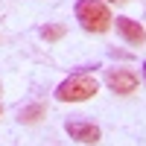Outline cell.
<instances>
[{
	"mask_svg": "<svg viewBox=\"0 0 146 146\" xmlns=\"http://www.w3.org/2000/svg\"><path fill=\"white\" fill-rule=\"evenodd\" d=\"M38 35L44 41H58V38H64V27H62V23H47V27H41Z\"/></svg>",
	"mask_w": 146,
	"mask_h": 146,
	"instance_id": "cell-7",
	"label": "cell"
},
{
	"mask_svg": "<svg viewBox=\"0 0 146 146\" xmlns=\"http://www.w3.org/2000/svg\"><path fill=\"white\" fill-rule=\"evenodd\" d=\"M105 3H131V0H105Z\"/></svg>",
	"mask_w": 146,
	"mask_h": 146,
	"instance_id": "cell-8",
	"label": "cell"
},
{
	"mask_svg": "<svg viewBox=\"0 0 146 146\" xmlns=\"http://www.w3.org/2000/svg\"><path fill=\"white\" fill-rule=\"evenodd\" d=\"M76 21L85 32H108L114 23L105 0H76Z\"/></svg>",
	"mask_w": 146,
	"mask_h": 146,
	"instance_id": "cell-1",
	"label": "cell"
},
{
	"mask_svg": "<svg viewBox=\"0 0 146 146\" xmlns=\"http://www.w3.org/2000/svg\"><path fill=\"white\" fill-rule=\"evenodd\" d=\"M105 85L120 96H129L140 88V76L129 67H114V70H105Z\"/></svg>",
	"mask_w": 146,
	"mask_h": 146,
	"instance_id": "cell-3",
	"label": "cell"
},
{
	"mask_svg": "<svg viewBox=\"0 0 146 146\" xmlns=\"http://www.w3.org/2000/svg\"><path fill=\"white\" fill-rule=\"evenodd\" d=\"M143 79H146V62H143Z\"/></svg>",
	"mask_w": 146,
	"mask_h": 146,
	"instance_id": "cell-9",
	"label": "cell"
},
{
	"mask_svg": "<svg viewBox=\"0 0 146 146\" xmlns=\"http://www.w3.org/2000/svg\"><path fill=\"white\" fill-rule=\"evenodd\" d=\"M96 91H100V82L91 73H73L56 88V100L58 102H85L91 96H96Z\"/></svg>",
	"mask_w": 146,
	"mask_h": 146,
	"instance_id": "cell-2",
	"label": "cell"
},
{
	"mask_svg": "<svg viewBox=\"0 0 146 146\" xmlns=\"http://www.w3.org/2000/svg\"><path fill=\"white\" fill-rule=\"evenodd\" d=\"M64 131H67L76 143H88V146H96V143H100V137H102L100 126L82 123V120H67V123H64Z\"/></svg>",
	"mask_w": 146,
	"mask_h": 146,
	"instance_id": "cell-4",
	"label": "cell"
},
{
	"mask_svg": "<svg viewBox=\"0 0 146 146\" xmlns=\"http://www.w3.org/2000/svg\"><path fill=\"white\" fill-rule=\"evenodd\" d=\"M0 114H3V105H0Z\"/></svg>",
	"mask_w": 146,
	"mask_h": 146,
	"instance_id": "cell-10",
	"label": "cell"
},
{
	"mask_svg": "<svg viewBox=\"0 0 146 146\" xmlns=\"http://www.w3.org/2000/svg\"><path fill=\"white\" fill-rule=\"evenodd\" d=\"M114 23H117V32L123 35V38H126L129 44H135V47H140V44L146 41V29L140 27L137 21H131V18H126V15H120V18H117Z\"/></svg>",
	"mask_w": 146,
	"mask_h": 146,
	"instance_id": "cell-5",
	"label": "cell"
},
{
	"mask_svg": "<svg viewBox=\"0 0 146 146\" xmlns=\"http://www.w3.org/2000/svg\"><path fill=\"white\" fill-rule=\"evenodd\" d=\"M44 114H47L44 105H29V108H23V111H21V123H38Z\"/></svg>",
	"mask_w": 146,
	"mask_h": 146,
	"instance_id": "cell-6",
	"label": "cell"
}]
</instances>
